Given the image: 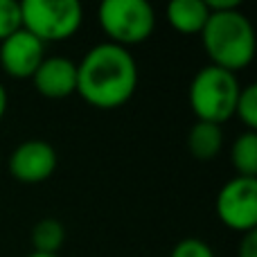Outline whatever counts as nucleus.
I'll list each match as a JSON object with an SVG mask.
<instances>
[{
  "mask_svg": "<svg viewBox=\"0 0 257 257\" xmlns=\"http://www.w3.org/2000/svg\"><path fill=\"white\" fill-rule=\"evenodd\" d=\"M138 88V63L126 48L113 43L93 45L77 63V93L95 108H117Z\"/></svg>",
  "mask_w": 257,
  "mask_h": 257,
  "instance_id": "obj_1",
  "label": "nucleus"
},
{
  "mask_svg": "<svg viewBox=\"0 0 257 257\" xmlns=\"http://www.w3.org/2000/svg\"><path fill=\"white\" fill-rule=\"evenodd\" d=\"M201 41L210 63L228 72L246 68L255 57V30L239 9L210 14L201 30Z\"/></svg>",
  "mask_w": 257,
  "mask_h": 257,
  "instance_id": "obj_2",
  "label": "nucleus"
},
{
  "mask_svg": "<svg viewBox=\"0 0 257 257\" xmlns=\"http://www.w3.org/2000/svg\"><path fill=\"white\" fill-rule=\"evenodd\" d=\"M239 90L241 86L235 72H228L212 63L199 68L190 84V106L196 120L221 126L235 115Z\"/></svg>",
  "mask_w": 257,
  "mask_h": 257,
  "instance_id": "obj_3",
  "label": "nucleus"
},
{
  "mask_svg": "<svg viewBox=\"0 0 257 257\" xmlns=\"http://www.w3.org/2000/svg\"><path fill=\"white\" fill-rule=\"evenodd\" d=\"M84 23V7L77 0H23L21 27L41 43L68 41Z\"/></svg>",
  "mask_w": 257,
  "mask_h": 257,
  "instance_id": "obj_4",
  "label": "nucleus"
},
{
  "mask_svg": "<svg viewBox=\"0 0 257 257\" xmlns=\"http://www.w3.org/2000/svg\"><path fill=\"white\" fill-rule=\"evenodd\" d=\"M97 16L108 43L120 48L145 43L156 27V12L147 0H104Z\"/></svg>",
  "mask_w": 257,
  "mask_h": 257,
  "instance_id": "obj_5",
  "label": "nucleus"
},
{
  "mask_svg": "<svg viewBox=\"0 0 257 257\" xmlns=\"http://www.w3.org/2000/svg\"><path fill=\"white\" fill-rule=\"evenodd\" d=\"M217 217L223 226L237 232H250L257 228V178L232 176L219 190L214 201Z\"/></svg>",
  "mask_w": 257,
  "mask_h": 257,
  "instance_id": "obj_6",
  "label": "nucleus"
},
{
  "mask_svg": "<svg viewBox=\"0 0 257 257\" xmlns=\"http://www.w3.org/2000/svg\"><path fill=\"white\" fill-rule=\"evenodd\" d=\"M57 151L45 140H25L12 151L9 156V174L18 183L36 185V183L48 181L57 169Z\"/></svg>",
  "mask_w": 257,
  "mask_h": 257,
  "instance_id": "obj_7",
  "label": "nucleus"
},
{
  "mask_svg": "<svg viewBox=\"0 0 257 257\" xmlns=\"http://www.w3.org/2000/svg\"><path fill=\"white\" fill-rule=\"evenodd\" d=\"M43 59L45 45L23 27L0 43V68L14 79H32Z\"/></svg>",
  "mask_w": 257,
  "mask_h": 257,
  "instance_id": "obj_8",
  "label": "nucleus"
},
{
  "mask_svg": "<svg viewBox=\"0 0 257 257\" xmlns=\"http://www.w3.org/2000/svg\"><path fill=\"white\" fill-rule=\"evenodd\" d=\"M36 93L48 99H66L77 93V63L68 57H45L32 75Z\"/></svg>",
  "mask_w": 257,
  "mask_h": 257,
  "instance_id": "obj_9",
  "label": "nucleus"
},
{
  "mask_svg": "<svg viewBox=\"0 0 257 257\" xmlns=\"http://www.w3.org/2000/svg\"><path fill=\"white\" fill-rule=\"evenodd\" d=\"M210 18L203 0H172L167 5V21L181 34H201Z\"/></svg>",
  "mask_w": 257,
  "mask_h": 257,
  "instance_id": "obj_10",
  "label": "nucleus"
},
{
  "mask_svg": "<svg viewBox=\"0 0 257 257\" xmlns=\"http://www.w3.org/2000/svg\"><path fill=\"white\" fill-rule=\"evenodd\" d=\"M223 131L212 122H194V126L187 133V149L196 160H212L221 151Z\"/></svg>",
  "mask_w": 257,
  "mask_h": 257,
  "instance_id": "obj_11",
  "label": "nucleus"
},
{
  "mask_svg": "<svg viewBox=\"0 0 257 257\" xmlns=\"http://www.w3.org/2000/svg\"><path fill=\"white\" fill-rule=\"evenodd\" d=\"M230 163L237 176L257 178V133L244 131L235 138L230 147Z\"/></svg>",
  "mask_w": 257,
  "mask_h": 257,
  "instance_id": "obj_12",
  "label": "nucleus"
},
{
  "mask_svg": "<svg viewBox=\"0 0 257 257\" xmlns=\"http://www.w3.org/2000/svg\"><path fill=\"white\" fill-rule=\"evenodd\" d=\"M63 241H66V228L57 219H41L32 228V246L34 253L59 255Z\"/></svg>",
  "mask_w": 257,
  "mask_h": 257,
  "instance_id": "obj_13",
  "label": "nucleus"
},
{
  "mask_svg": "<svg viewBox=\"0 0 257 257\" xmlns=\"http://www.w3.org/2000/svg\"><path fill=\"white\" fill-rule=\"evenodd\" d=\"M235 115L241 120L246 131H255L257 128V86L248 84L241 86L239 97L235 104Z\"/></svg>",
  "mask_w": 257,
  "mask_h": 257,
  "instance_id": "obj_14",
  "label": "nucleus"
},
{
  "mask_svg": "<svg viewBox=\"0 0 257 257\" xmlns=\"http://www.w3.org/2000/svg\"><path fill=\"white\" fill-rule=\"evenodd\" d=\"M16 30H21V3L0 0V43Z\"/></svg>",
  "mask_w": 257,
  "mask_h": 257,
  "instance_id": "obj_15",
  "label": "nucleus"
},
{
  "mask_svg": "<svg viewBox=\"0 0 257 257\" xmlns=\"http://www.w3.org/2000/svg\"><path fill=\"white\" fill-rule=\"evenodd\" d=\"M169 257H214V253L203 239L185 237V239H181L176 246H174V250Z\"/></svg>",
  "mask_w": 257,
  "mask_h": 257,
  "instance_id": "obj_16",
  "label": "nucleus"
},
{
  "mask_svg": "<svg viewBox=\"0 0 257 257\" xmlns=\"http://www.w3.org/2000/svg\"><path fill=\"white\" fill-rule=\"evenodd\" d=\"M237 257H257V228L250 232H244L239 241V253Z\"/></svg>",
  "mask_w": 257,
  "mask_h": 257,
  "instance_id": "obj_17",
  "label": "nucleus"
},
{
  "mask_svg": "<svg viewBox=\"0 0 257 257\" xmlns=\"http://www.w3.org/2000/svg\"><path fill=\"white\" fill-rule=\"evenodd\" d=\"M210 14L214 12H230V9H239V0H203Z\"/></svg>",
  "mask_w": 257,
  "mask_h": 257,
  "instance_id": "obj_18",
  "label": "nucleus"
},
{
  "mask_svg": "<svg viewBox=\"0 0 257 257\" xmlns=\"http://www.w3.org/2000/svg\"><path fill=\"white\" fill-rule=\"evenodd\" d=\"M5 111H7V90L0 84V120L5 117Z\"/></svg>",
  "mask_w": 257,
  "mask_h": 257,
  "instance_id": "obj_19",
  "label": "nucleus"
},
{
  "mask_svg": "<svg viewBox=\"0 0 257 257\" xmlns=\"http://www.w3.org/2000/svg\"><path fill=\"white\" fill-rule=\"evenodd\" d=\"M27 257H59V255H43V253H30Z\"/></svg>",
  "mask_w": 257,
  "mask_h": 257,
  "instance_id": "obj_20",
  "label": "nucleus"
}]
</instances>
